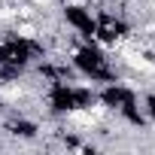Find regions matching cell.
Returning a JSON list of instances; mask_svg holds the SVG:
<instances>
[{"label":"cell","mask_w":155,"mask_h":155,"mask_svg":"<svg viewBox=\"0 0 155 155\" xmlns=\"http://www.w3.org/2000/svg\"><path fill=\"white\" fill-rule=\"evenodd\" d=\"M31 3H34L40 12H52V9L58 6V0H31Z\"/></svg>","instance_id":"obj_1"}]
</instances>
